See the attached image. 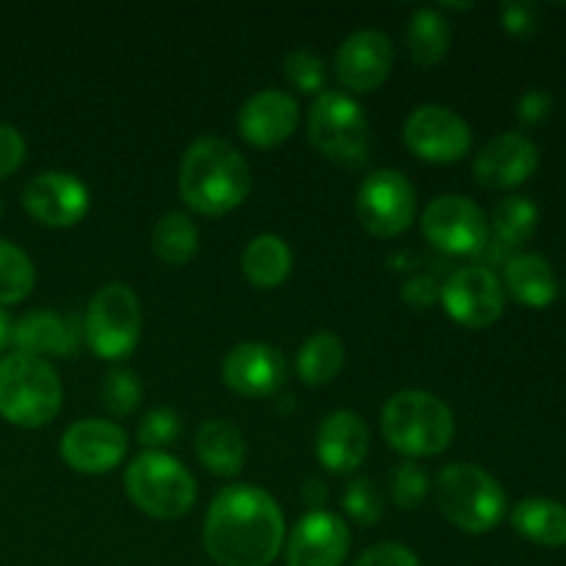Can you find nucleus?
<instances>
[{
  "mask_svg": "<svg viewBox=\"0 0 566 566\" xmlns=\"http://www.w3.org/2000/svg\"><path fill=\"white\" fill-rule=\"evenodd\" d=\"M285 542V517L269 492L227 486L205 517V547L221 566H271Z\"/></svg>",
  "mask_w": 566,
  "mask_h": 566,
  "instance_id": "f257e3e1",
  "label": "nucleus"
},
{
  "mask_svg": "<svg viewBox=\"0 0 566 566\" xmlns=\"http://www.w3.org/2000/svg\"><path fill=\"white\" fill-rule=\"evenodd\" d=\"M252 191V169L230 142L202 136L186 149L180 166V193L202 216H224Z\"/></svg>",
  "mask_w": 566,
  "mask_h": 566,
  "instance_id": "f03ea898",
  "label": "nucleus"
},
{
  "mask_svg": "<svg viewBox=\"0 0 566 566\" xmlns=\"http://www.w3.org/2000/svg\"><path fill=\"white\" fill-rule=\"evenodd\" d=\"M453 412L440 396L426 390H401L385 403L381 431L398 453L412 459L437 457L453 440Z\"/></svg>",
  "mask_w": 566,
  "mask_h": 566,
  "instance_id": "7ed1b4c3",
  "label": "nucleus"
},
{
  "mask_svg": "<svg viewBox=\"0 0 566 566\" xmlns=\"http://www.w3.org/2000/svg\"><path fill=\"white\" fill-rule=\"evenodd\" d=\"M64 387L48 359L9 354L0 359V415L22 429L48 426L59 415Z\"/></svg>",
  "mask_w": 566,
  "mask_h": 566,
  "instance_id": "20e7f679",
  "label": "nucleus"
},
{
  "mask_svg": "<svg viewBox=\"0 0 566 566\" xmlns=\"http://www.w3.org/2000/svg\"><path fill=\"white\" fill-rule=\"evenodd\" d=\"M437 506L464 534H490L506 514V492L475 464H448L437 479Z\"/></svg>",
  "mask_w": 566,
  "mask_h": 566,
  "instance_id": "39448f33",
  "label": "nucleus"
},
{
  "mask_svg": "<svg viewBox=\"0 0 566 566\" xmlns=\"http://www.w3.org/2000/svg\"><path fill=\"white\" fill-rule=\"evenodd\" d=\"M125 492L149 517L177 520L197 501V481L169 453L144 451L127 468Z\"/></svg>",
  "mask_w": 566,
  "mask_h": 566,
  "instance_id": "423d86ee",
  "label": "nucleus"
},
{
  "mask_svg": "<svg viewBox=\"0 0 566 566\" xmlns=\"http://www.w3.org/2000/svg\"><path fill=\"white\" fill-rule=\"evenodd\" d=\"M310 142L321 155L343 166H363L370 149V127L348 94L321 92L307 116Z\"/></svg>",
  "mask_w": 566,
  "mask_h": 566,
  "instance_id": "0eeeda50",
  "label": "nucleus"
},
{
  "mask_svg": "<svg viewBox=\"0 0 566 566\" xmlns=\"http://www.w3.org/2000/svg\"><path fill=\"white\" fill-rule=\"evenodd\" d=\"M88 348L99 359H125L142 337V304L125 282H111L94 293L83 324Z\"/></svg>",
  "mask_w": 566,
  "mask_h": 566,
  "instance_id": "6e6552de",
  "label": "nucleus"
},
{
  "mask_svg": "<svg viewBox=\"0 0 566 566\" xmlns=\"http://www.w3.org/2000/svg\"><path fill=\"white\" fill-rule=\"evenodd\" d=\"M418 193L396 169H379L363 182L357 193V216L376 238H396L415 221Z\"/></svg>",
  "mask_w": 566,
  "mask_h": 566,
  "instance_id": "1a4fd4ad",
  "label": "nucleus"
},
{
  "mask_svg": "<svg viewBox=\"0 0 566 566\" xmlns=\"http://www.w3.org/2000/svg\"><path fill=\"white\" fill-rule=\"evenodd\" d=\"M423 232L437 249L448 254H479L490 241V224L475 202L468 197H437L423 210Z\"/></svg>",
  "mask_w": 566,
  "mask_h": 566,
  "instance_id": "9d476101",
  "label": "nucleus"
},
{
  "mask_svg": "<svg viewBox=\"0 0 566 566\" xmlns=\"http://www.w3.org/2000/svg\"><path fill=\"white\" fill-rule=\"evenodd\" d=\"M448 315L468 329H486L497 324L506 310V291L501 280L484 265L459 269L440 291Z\"/></svg>",
  "mask_w": 566,
  "mask_h": 566,
  "instance_id": "9b49d317",
  "label": "nucleus"
},
{
  "mask_svg": "<svg viewBox=\"0 0 566 566\" xmlns=\"http://www.w3.org/2000/svg\"><path fill=\"white\" fill-rule=\"evenodd\" d=\"M403 142L429 164H453L470 153L473 133L468 122L442 105H420L403 125Z\"/></svg>",
  "mask_w": 566,
  "mask_h": 566,
  "instance_id": "f8f14e48",
  "label": "nucleus"
},
{
  "mask_svg": "<svg viewBox=\"0 0 566 566\" xmlns=\"http://www.w3.org/2000/svg\"><path fill=\"white\" fill-rule=\"evenodd\" d=\"M127 453V434L111 420L88 418L70 426L61 440V457L75 473L99 475L114 470Z\"/></svg>",
  "mask_w": 566,
  "mask_h": 566,
  "instance_id": "ddd939ff",
  "label": "nucleus"
},
{
  "mask_svg": "<svg viewBox=\"0 0 566 566\" xmlns=\"http://www.w3.org/2000/svg\"><path fill=\"white\" fill-rule=\"evenodd\" d=\"M25 210L48 227H75L88 213V188L66 171L36 175L22 191Z\"/></svg>",
  "mask_w": 566,
  "mask_h": 566,
  "instance_id": "4468645a",
  "label": "nucleus"
},
{
  "mask_svg": "<svg viewBox=\"0 0 566 566\" xmlns=\"http://www.w3.org/2000/svg\"><path fill=\"white\" fill-rule=\"evenodd\" d=\"M392 44L381 31L365 28L340 44L335 59L337 77L352 92H374L392 72Z\"/></svg>",
  "mask_w": 566,
  "mask_h": 566,
  "instance_id": "2eb2a0df",
  "label": "nucleus"
},
{
  "mask_svg": "<svg viewBox=\"0 0 566 566\" xmlns=\"http://www.w3.org/2000/svg\"><path fill=\"white\" fill-rule=\"evenodd\" d=\"M352 547L346 523L332 512H310L287 542V566H343Z\"/></svg>",
  "mask_w": 566,
  "mask_h": 566,
  "instance_id": "dca6fc26",
  "label": "nucleus"
},
{
  "mask_svg": "<svg viewBox=\"0 0 566 566\" xmlns=\"http://www.w3.org/2000/svg\"><path fill=\"white\" fill-rule=\"evenodd\" d=\"M224 381L247 398L274 396L285 385V357L269 343H241L224 357Z\"/></svg>",
  "mask_w": 566,
  "mask_h": 566,
  "instance_id": "f3484780",
  "label": "nucleus"
},
{
  "mask_svg": "<svg viewBox=\"0 0 566 566\" xmlns=\"http://www.w3.org/2000/svg\"><path fill=\"white\" fill-rule=\"evenodd\" d=\"M539 166V147L523 133H501L475 155V180L486 188L523 186Z\"/></svg>",
  "mask_w": 566,
  "mask_h": 566,
  "instance_id": "a211bd4d",
  "label": "nucleus"
},
{
  "mask_svg": "<svg viewBox=\"0 0 566 566\" xmlns=\"http://www.w3.org/2000/svg\"><path fill=\"white\" fill-rule=\"evenodd\" d=\"M298 119H302L298 103L291 94L280 92V88H265L247 99L238 114V127L252 147L269 149L287 142L296 133Z\"/></svg>",
  "mask_w": 566,
  "mask_h": 566,
  "instance_id": "6ab92c4d",
  "label": "nucleus"
},
{
  "mask_svg": "<svg viewBox=\"0 0 566 566\" xmlns=\"http://www.w3.org/2000/svg\"><path fill=\"white\" fill-rule=\"evenodd\" d=\"M370 448V434L365 420L352 409H337L329 418H324L315 440L321 464L332 473H354L365 462Z\"/></svg>",
  "mask_w": 566,
  "mask_h": 566,
  "instance_id": "aec40b11",
  "label": "nucleus"
},
{
  "mask_svg": "<svg viewBox=\"0 0 566 566\" xmlns=\"http://www.w3.org/2000/svg\"><path fill=\"white\" fill-rule=\"evenodd\" d=\"M11 343L17 346V354H31L39 359H44V354L70 357L77 348V332L70 318H61L53 310H33L11 326Z\"/></svg>",
  "mask_w": 566,
  "mask_h": 566,
  "instance_id": "412c9836",
  "label": "nucleus"
},
{
  "mask_svg": "<svg viewBox=\"0 0 566 566\" xmlns=\"http://www.w3.org/2000/svg\"><path fill=\"white\" fill-rule=\"evenodd\" d=\"M506 291L525 307H551L558 296V282L551 263L539 254H517L503 271Z\"/></svg>",
  "mask_w": 566,
  "mask_h": 566,
  "instance_id": "4be33fe9",
  "label": "nucleus"
},
{
  "mask_svg": "<svg viewBox=\"0 0 566 566\" xmlns=\"http://www.w3.org/2000/svg\"><path fill=\"white\" fill-rule=\"evenodd\" d=\"M197 457L210 473L216 475H238L247 459L241 431L227 420H205L197 431Z\"/></svg>",
  "mask_w": 566,
  "mask_h": 566,
  "instance_id": "5701e85b",
  "label": "nucleus"
},
{
  "mask_svg": "<svg viewBox=\"0 0 566 566\" xmlns=\"http://www.w3.org/2000/svg\"><path fill=\"white\" fill-rule=\"evenodd\" d=\"M512 525L520 536L542 547L566 545V506L547 497L520 501L512 512Z\"/></svg>",
  "mask_w": 566,
  "mask_h": 566,
  "instance_id": "b1692460",
  "label": "nucleus"
},
{
  "mask_svg": "<svg viewBox=\"0 0 566 566\" xmlns=\"http://www.w3.org/2000/svg\"><path fill=\"white\" fill-rule=\"evenodd\" d=\"M241 265L243 274H247V280L254 287L271 291V287L282 285L287 280V274H291V247L280 235H258L243 249Z\"/></svg>",
  "mask_w": 566,
  "mask_h": 566,
  "instance_id": "393cba45",
  "label": "nucleus"
},
{
  "mask_svg": "<svg viewBox=\"0 0 566 566\" xmlns=\"http://www.w3.org/2000/svg\"><path fill=\"white\" fill-rule=\"evenodd\" d=\"M346 363V346L335 332H315L313 337L304 340V346L296 354V370L302 381L318 387L335 379Z\"/></svg>",
  "mask_w": 566,
  "mask_h": 566,
  "instance_id": "a878e982",
  "label": "nucleus"
},
{
  "mask_svg": "<svg viewBox=\"0 0 566 566\" xmlns=\"http://www.w3.org/2000/svg\"><path fill=\"white\" fill-rule=\"evenodd\" d=\"M407 44L415 64L434 66L446 59L448 44H451V28L448 20L437 9H418L407 25Z\"/></svg>",
  "mask_w": 566,
  "mask_h": 566,
  "instance_id": "bb28decb",
  "label": "nucleus"
},
{
  "mask_svg": "<svg viewBox=\"0 0 566 566\" xmlns=\"http://www.w3.org/2000/svg\"><path fill=\"white\" fill-rule=\"evenodd\" d=\"M153 249L164 263L186 265L199 249L197 224H193L186 213H180V210H169V213L160 216V221L155 224Z\"/></svg>",
  "mask_w": 566,
  "mask_h": 566,
  "instance_id": "cd10ccee",
  "label": "nucleus"
},
{
  "mask_svg": "<svg viewBox=\"0 0 566 566\" xmlns=\"http://www.w3.org/2000/svg\"><path fill=\"white\" fill-rule=\"evenodd\" d=\"M536 224H539V208L528 197H517V193L497 202L492 213V227H495L497 243L503 247H523L536 232Z\"/></svg>",
  "mask_w": 566,
  "mask_h": 566,
  "instance_id": "c85d7f7f",
  "label": "nucleus"
},
{
  "mask_svg": "<svg viewBox=\"0 0 566 566\" xmlns=\"http://www.w3.org/2000/svg\"><path fill=\"white\" fill-rule=\"evenodd\" d=\"M36 271L20 247L0 241V304H17L33 291Z\"/></svg>",
  "mask_w": 566,
  "mask_h": 566,
  "instance_id": "c756f323",
  "label": "nucleus"
},
{
  "mask_svg": "<svg viewBox=\"0 0 566 566\" xmlns=\"http://www.w3.org/2000/svg\"><path fill=\"white\" fill-rule=\"evenodd\" d=\"M142 396L144 387L130 368H114L111 374H105L103 385H99V401L116 418L136 412Z\"/></svg>",
  "mask_w": 566,
  "mask_h": 566,
  "instance_id": "7c9ffc66",
  "label": "nucleus"
},
{
  "mask_svg": "<svg viewBox=\"0 0 566 566\" xmlns=\"http://www.w3.org/2000/svg\"><path fill=\"white\" fill-rule=\"evenodd\" d=\"M390 492L401 509H418L429 495V475L420 464L401 462L390 473Z\"/></svg>",
  "mask_w": 566,
  "mask_h": 566,
  "instance_id": "2f4dec72",
  "label": "nucleus"
},
{
  "mask_svg": "<svg viewBox=\"0 0 566 566\" xmlns=\"http://www.w3.org/2000/svg\"><path fill=\"white\" fill-rule=\"evenodd\" d=\"M343 509L363 525L379 523L381 514H385V503H381L379 490H376V484L370 479H354L346 486V492H343Z\"/></svg>",
  "mask_w": 566,
  "mask_h": 566,
  "instance_id": "473e14b6",
  "label": "nucleus"
},
{
  "mask_svg": "<svg viewBox=\"0 0 566 566\" xmlns=\"http://www.w3.org/2000/svg\"><path fill=\"white\" fill-rule=\"evenodd\" d=\"M180 434H182L180 415L169 407H158L153 409V412H147L144 415L142 426H138V442L147 446L149 451L171 446V442L180 440Z\"/></svg>",
  "mask_w": 566,
  "mask_h": 566,
  "instance_id": "72a5a7b5",
  "label": "nucleus"
},
{
  "mask_svg": "<svg viewBox=\"0 0 566 566\" xmlns=\"http://www.w3.org/2000/svg\"><path fill=\"white\" fill-rule=\"evenodd\" d=\"M285 72L291 77L293 86L304 94H318L326 83V70H324V61L318 59L315 53L310 50L298 48L293 53H287L285 59Z\"/></svg>",
  "mask_w": 566,
  "mask_h": 566,
  "instance_id": "f704fd0d",
  "label": "nucleus"
},
{
  "mask_svg": "<svg viewBox=\"0 0 566 566\" xmlns=\"http://www.w3.org/2000/svg\"><path fill=\"white\" fill-rule=\"evenodd\" d=\"M501 20L503 28L509 33H514V36H531L539 28V9L534 3L514 0V3L501 6Z\"/></svg>",
  "mask_w": 566,
  "mask_h": 566,
  "instance_id": "c9c22d12",
  "label": "nucleus"
},
{
  "mask_svg": "<svg viewBox=\"0 0 566 566\" xmlns=\"http://www.w3.org/2000/svg\"><path fill=\"white\" fill-rule=\"evenodd\" d=\"M354 566H420V562L409 547L396 545V542H381V545L365 551Z\"/></svg>",
  "mask_w": 566,
  "mask_h": 566,
  "instance_id": "e433bc0d",
  "label": "nucleus"
},
{
  "mask_svg": "<svg viewBox=\"0 0 566 566\" xmlns=\"http://www.w3.org/2000/svg\"><path fill=\"white\" fill-rule=\"evenodd\" d=\"M25 158V138L11 125H0V180L20 169Z\"/></svg>",
  "mask_w": 566,
  "mask_h": 566,
  "instance_id": "4c0bfd02",
  "label": "nucleus"
},
{
  "mask_svg": "<svg viewBox=\"0 0 566 566\" xmlns=\"http://www.w3.org/2000/svg\"><path fill=\"white\" fill-rule=\"evenodd\" d=\"M517 108L520 119H523L525 125H539V122H545L547 116H551L553 97L547 92H542V88H531V92H525L523 97H520Z\"/></svg>",
  "mask_w": 566,
  "mask_h": 566,
  "instance_id": "58836bf2",
  "label": "nucleus"
},
{
  "mask_svg": "<svg viewBox=\"0 0 566 566\" xmlns=\"http://www.w3.org/2000/svg\"><path fill=\"white\" fill-rule=\"evenodd\" d=\"M437 296H440V285H437L434 276H415V280H409L403 285V298L420 310L431 307L437 302Z\"/></svg>",
  "mask_w": 566,
  "mask_h": 566,
  "instance_id": "ea45409f",
  "label": "nucleus"
},
{
  "mask_svg": "<svg viewBox=\"0 0 566 566\" xmlns=\"http://www.w3.org/2000/svg\"><path fill=\"white\" fill-rule=\"evenodd\" d=\"M304 495H307L310 506H313L315 512H318V506H321V503H324V497H326V490L318 484V481H310V484L304 486Z\"/></svg>",
  "mask_w": 566,
  "mask_h": 566,
  "instance_id": "a19ab883",
  "label": "nucleus"
},
{
  "mask_svg": "<svg viewBox=\"0 0 566 566\" xmlns=\"http://www.w3.org/2000/svg\"><path fill=\"white\" fill-rule=\"evenodd\" d=\"M9 343H11V321H9V315L0 310V352H3Z\"/></svg>",
  "mask_w": 566,
  "mask_h": 566,
  "instance_id": "79ce46f5",
  "label": "nucleus"
}]
</instances>
